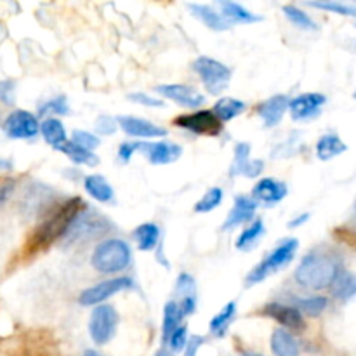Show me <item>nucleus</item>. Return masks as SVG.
I'll list each match as a JSON object with an SVG mask.
<instances>
[{
    "label": "nucleus",
    "instance_id": "nucleus-25",
    "mask_svg": "<svg viewBox=\"0 0 356 356\" xmlns=\"http://www.w3.org/2000/svg\"><path fill=\"white\" fill-rule=\"evenodd\" d=\"M346 152L348 145L337 134H323L316 143V156L323 162H329Z\"/></svg>",
    "mask_w": 356,
    "mask_h": 356
},
{
    "label": "nucleus",
    "instance_id": "nucleus-41",
    "mask_svg": "<svg viewBox=\"0 0 356 356\" xmlns=\"http://www.w3.org/2000/svg\"><path fill=\"white\" fill-rule=\"evenodd\" d=\"M0 103L6 106H14L16 103V82L14 80H0Z\"/></svg>",
    "mask_w": 356,
    "mask_h": 356
},
{
    "label": "nucleus",
    "instance_id": "nucleus-48",
    "mask_svg": "<svg viewBox=\"0 0 356 356\" xmlns=\"http://www.w3.org/2000/svg\"><path fill=\"white\" fill-rule=\"evenodd\" d=\"M308 219H309V214H308V212H306V214H301V216H298V218H296V219H292V221L289 222V228H291V229L298 228V226L305 225V222L308 221Z\"/></svg>",
    "mask_w": 356,
    "mask_h": 356
},
{
    "label": "nucleus",
    "instance_id": "nucleus-23",
    "mask_svg": "<svg viewBox=\"0 0 356 356\" xmlns=\"http://www.w3.org/2000/svg\"><path fill=\"white\" fill-rule=\"evenodd\" d=\"M83 188H86L87 193H89L94 200L99 202V204H110L115 198L113 188L108 183L106 177L101 176V174H90V176H86V179H83Z\"/></svg>",
    "mask_w": 356,
    "mask_h": 356
},
{
    "label": "nucleus",
    "instance_id": "nucleus-17",
    "mask_svg": "<svg viewBox=\"0 0 356 356\" xmlns=\"http://www.w3.org/2000/svg\"><path fill=\"white\" fill-rule=\"evenodd\" d=\"M214 3L218 6L216 9L219 10V14H221L232 26L233 24H254L263 21V16L249 10L245 6L236 2V0H214Z\"/></svg>",
    "mask_w": 356,
    "mask_h": 356
},
{
    "label": "nucleus",
    "instance_id": "nucleus-44",
    "mask_svg": "<svg viewBox=\"0 0 356 356\" xmlns=\"http://www.w3.org/2000/svg\"><path fill=\"white\" fill-rule=\"evenodd\" d=\"M294 138H291L289 139V141H285V143H282L280 146H277V148H275V152L271 153V155L275 156V159H285V156H291V155H294V153H298V146H296V143L299 141V138H298V132H294Z\"/></svg>",
    "mask_w": 356,
    "mask_h": 356
},
{
    "label": "nucleus",
    "instance_id": "nucleus-4",
    "mask_svg": "<svg viewBox=\"0 0 356 356\" xmlns=\"http://www.w3.org/2000/svg\"><path fill=\"white\" fill-rule=\"evenodd\" d=\"M83 207V202L80 198H70L65 204L59 205L58 211L51 216L49 219H45L38 229L35 232V242L38 247H45L49 243H52L54 240L61 238L65 235V232L68 229V226L72 225L73 218L79 214L80 209Z\"/></svg>",
    "mask_w": 356,
    "mask_h": 356
},
{
    "label": "nucleus",
    "instance_id": "nucleus-36",
    "mask_svg": "<svg viewBox=\"0 0 356 356\" xmlns=\"http://www.w3.org/2000/svg\"><path fill=\"white\" fill-rule=\"evenodd\" d=\"M222 197H225V191H222V188H219V186L209 188L207 193H204V197H202L200 200L195 204L193 211L197 212V214H207V212H212L214 209H218L219 205H221Z\"/></svg>",
    "mask_w": 356,
    "mask_h": 356
},
{
    "label": "nucleus",
    "instance_id": "nucleus-40",
    "mask_svg": "<svg viewBox=\"0 0 356 356\" xmlns=\"http://www.w3.org/2000/svg\"><path fill=\"white\" fill-rule=\"evenodd\" d=\"M186 341H188V329L184 325H181L170 334L165 344H169L170 353H179V351H183L184 346H186Z\"/></svg>",
    "mask_w": 356,
    "mask_h": 356
},
{
    "label": "nucleus",
    "instance_id": "nucleus-16",
    "mask_svg": "<svg viewBox=\"0 0 356 356\" xmlns=\"http://www.w3.org/2000/svg\"><path fill=\"white\" fill-rule=\"evenodd\" d=\"M264 162L263 160L250 159V145L249 143H238L235 146V159H233L232 167H229V176H245L254 179V177H259V174L263 172Z\"/></svg>",
    "mask_w": 356,
    "mask_h": 356
},
{
    "label": "nucleus",
    "instance_id": "nucleus-39",
    "mask_svg": "<svg viewBox=\"0 0 356 356\" xmlns=\"http://www.w3.org/2000/svg\"><path fill=\"white\" fill-rule=\"evenodd\" d=\"M70 141H72L73 145L80 146V148L87 149V152H94V149L101 145L99 138H96V136L90 134V132L87 131H73Z\"/></svg>",
    "mask_w": 356,
    "mask_h": 356
},
{
    "label": "nucleus",
    "instance_id": "nucleus-45",
    "mask_svg": "<svg viewBox=\"0 0 356 356\" xmlns=\"http://www.w3.org/2000/svg\"><path fill=\"white\" fill-rule=\"evenodd\" d=\"M205 339L202 336H190L186 341V346H184V356H197L198 350L204 346Z\"/></svg>",
    "mask_w": 356,
    "mask_h": 356
},
{
    "label": "nucleus",
    "instance_id": "nucleus-29",
    "mask_svg": "<svg viewBox=\"0 0 356 356\" xmlns=\"http://www.w3.org/2000/svg\"><path fill=\"white\" fill-rule=\"evenodd\" d=\"M330 289H332V296L336 299H339V301H350L356 292L355 275L351 271L341 270L339 275L330 284Z\"/></svg>",
    "mask_w": 356,
    "mask_h": 356
},
{
    "label": "nucleus",
    "instance_id": "nucleus-12",
    "mask_svg": "<svg viewBox=\"0 0 356 356\" xmlns=\"http://www.w3.org/2000/svg\"><path fill=\"white\" fill-rule=\"evenodd\" d=\"M155 92L160 94L165 99L172 101V103L179 104L183 108H200L205 103L204 94L198 92L195 87L184 86V83H163V86H156Z\"/></svg>",
    "mask_w": 356,
    "mask_h": 356
},
{
    "label": "nucleus",
    "instance_id": "nucleus-47",
    "mask_svg": "<svg viewBox=\"0 0 356 356\" xmlns=\"http://www.w3.org/2000/svg\"><path fill=\"white\" fill-rule=\"evenodd\" d=\"M13 191H14V181H7V183L0 184V207L6 204V200L10 197Z\"/></svg>",
    "mask_w": 356,
    "mask_h": 356
},
{
    "label": "nucleus",
    "instance_id": "nucleus-52",
    "mask_svg": "<svg viewBox=\"0 0 356 356\" xmlns=\"http://www.w3.org/2000/svg\"><path fill=\"white\" fill-rule=\"evenodd\" d=\"M242 356H263V355H257V353H243Z\"/></svg>",
    "mask_w": 356,
    "mask_h": 356
},
{
    "label": "nucleus",
    "instance_id": "nucleus-46",
    "mask_svg": "<svg viewBox=\"0 0 356 356\" xmlns=\"http://www.w3.org/2000/svg\"><path fill=\"white\" fill-rule=\"evenodd\" d=\"M136 152H138V143H122L118 146V159L124 163H129Z\"/></svg>",
    "mask_w": 356,
    "mask_h": 356
},
{
    "label": "nucleus",
    "instance_id": "nucleus-43",
    "mask_svg": "<svg viewBox=\"0 0 356 356\" xmlns=\"http://www.w3.org/2000/svg\"><path fill=\"white\" fill-rule=\"evenodd\" d=\"M129 101L132 103H138L143 104V106H148V108H162L163 106V99L156 96H149V94L145 92H132L127 96Z\"/></svg>",
    "mask_w": 356,
    "mask_h": 356
},
{
    "label": "nucleus",
    "instance_id": "nucleus-7",
    "mask_svg": "<svg viewBox=\"0 0 356 356\" xmlns=\"http://www.w3.org/2000/svg\"><path fill=\"white\" fill-rule=\"evenodd\" d=\"M118 316L117 309L111 305H97L92 309L89 318V336L97 346H104L115 337L118 329Z\"/></svg>",
    "mask_w": 356,
    "mask_h": 356
},
{
    "label": "nucleus",
    "instance_id": "nucleus-6",
    "mask_svg": "<svg viewBox=\"0 0 356 356\" xmlns=\"http://www.w3.org/2000/svg\"><path fill=\"white\" fill-rule=\"evenodd\" d=\"M193 72L200 76L205 90L212 96H219L232 82V68L225 63L209 56H200L193 61Z\"/></svg>",
    "mask_w": 356,
    "mask_h": 356
},
{
    "label": "nucleus",
    "instance_id": "nucleus-14",
    "mask_svg": "<svg viewBox=\"0 0 356 356\" xmlns=\"http://www.w3.org/2000/svg\"><path fill=\"white\" fill-rule=\"evenodd\" d=\"M138 152H141L153 165H167L179 160V156L183 155V148L179 145L167 141L138 143Z\"/></svg>",
    "mask_w": 356,
    "mask_h": 356
},
{
    "label": "nucleus",
    "instance_id": "nucleus-50",
    "mask_svg": "<svg viewBox=\"0 0 356 356\" xmlns=\"http://www.w3.org/2000/svg\"><path fill=\"white\" fill-rule=\"evenodd\" d=\"M155 356H174V353H170L169 350H160V351H156Z\"/></svg>",
    "mask_w": 356,
    "mask_h": 356
},
{
    "label": "nucleus",
    "instance_id": "nucleus-38",
    "mask_svg": "<svg viewBox=\"0 0 356 356\" xmlns=\"http://www.w3.org/2000/svg\"><path fill=\"white\" fill-rule=\"evenodd\" d=\"M40 115H68L70 113V106L68 101H66L65 96H56L52 99H49L47 103H44L40 106Z\"/></svg>",
    "mask_w": 356,
    "mask_h": 356
},
{
    "label": "nucleus",
    "instance_id": "nucleus-22",
    "mask_svg": "<svg viewBox=\"0 0 356 356\" xmlns=\"http://www.w3.org/2000/svg\"><path fill=\"white\" fill-rule=\"evenodd\" d=\"M289 108V97L284 94H277V96L268 97L266 101L257 106V115L263 118L266 127H275L282 122L284 115L287 113Z\"/></svg>",
    "mask_w": 356,
    "mask_h": 356
},
{
    "label": "nucleus",
    "instance_id": "nucleus-1",
    "mask_svg": "<svg viewBox=\"0 0 356 356\" xmlns=\"http://www.w3.org/2000/svg\"><path fill=\"white\" fill-rule=\"evenodd\" d=\"M343 270V259L330 249H313L306 254L294 271L296 284L309 291L330 287Z\"/></svg>",
    "mask_w": 356,
    "mask_h": 356
},
{
    "label": "nucleus",
    "instance_id": "nucleus-24",
    "mask_svg": "<svg viewBox=\"0 0 356 356\" xmlns=\"http://www.w3.org/2000/svg\"><path fill=\"white\" fill-rule=\"evenodd\" d=\"M271 351L275 356H299L301 348L292 332L285 329H277L271 334Z\"/></svg>",
    "mask_w": 356,
    "mask_h": 356
},
{
    "label": "nucleus",
    "instance_id": "nucleus-49",
    "mask_svg": "<svg viewBox=\"0 0 356 356\" xmlns=\"http://www.w3.org/2000/svg\"><path fill=\"white\" fill-rule=\"evenodd\" d=\"M0 169H2V170H10V169H13V162H10V160H2V159H0Z\"/></svg>",
    "mask_w": 356,
    "mask_h": 356
},
{
    "label": "nucleus",
    "instance_id": "nucleus-11",
    "mask_svg": "<svg viewBox=\"0 0 356 356\" xmlns=\"http://www.w3.org/2000/svg\"><path fill=\"white\" fill-rule=\"evenodd\" d=\"M327 96L320 92H305L296 96L294 99H289L291 117L296 122H308L318 117L322 113V108L325 106Z\"/></svg>",
    "mask_w": 356,
    "mask_h": 356
},
{
    "label": "nucleus",
    "instance_id": "nucleus-19",
    "mask_svg": "<svg viewBox=\"0 0 356 356\" xmlns=\"http://www.w3.org/2000/svg\"><path fill=\"white\" fill-rule=\"evenodd\" d=\"M257 204L247 195H238L235 197V204H233V209L229 211L228 218H226L225 225H222V229L225 232H233L238 226L245 225V222L252 221L254 216H256Z\"/></svg>",
    "mask_w": 356,
    "mask_h": 356
},
{
    "label": "nucleus",
    "instance_id": "nucleus-28",
    "mask_svg": "<svg viewBox=\"0 0 356 356\" xmlns=\"http://www.w3.org/2000/svg\"><path fill=\"white\" fill-rule=\"evenodd\" d=\"M160 228L155 222H143L134 229V238L138 243V249L143 252L153 250L160 243Z\"/></svg>",
    "mask_w": 356,
    "mask_h": 356
},
{
    "label": "nucleus",
    "instance_id": "nucleus-26",
    "mask_svg": "<svg viewBox=\"0 0 356 356\" xmlns=\"http://www.w3.org/2000/svg\"><path fill=\"white\" fill-rule=\"evenodd\" d=\"M245 110H247V104L243 103V101L236 99V97H221V99L216 101L214 108H212L211 111L222 124V122H229L233 120V118H236Z\"/></svg>",
    "mask_w": 356,
    "mask_h": 356
},
{
    "label": "nucleus",
    "instance_id": "nucleus-30",
    "mask_svg": "<svg viewBox=\"0 0 356 356\" xmlns=\"http://www.w3.org/2000/svg\"><path fill=\"white\" fill-rule=\"evenodd\" d=\"M235 316H236V302L232 301L211 320V323H209V329H211L212 336L216 337L225 336V334L228 332L229 325L233 323V320H235Z\"/></svg>",
    "mask_w": 356,
    "mask_h": 356
},
{
    "label": "nucleus",
    "instance_id": "nucleus-35",
    "mask_svg": "<svg viewBox=\"0 0 356 356\" xmlns=\"http://www.w3.org/2000/svg\"><path fill=\"white\" fill-rule=\"evenodd\" d=\"M296 306L294 308L298 309L301 315H308V316H320L329 306V301L327 298H322V296H313V298H301L296 299Z\"/></svg>",
    "mask_w": 356,
    "mask_h": 356
},
{
    "label": "nucleus",
    "instance_id": "nucleus-20",
    "mask_svg": "<svg viewBox=\"0 0 356 356\" xmlns=\"http://www.w3.org/2000/svg\"><path fill=\"white\" fill-rule=\"evenodd\" d=\"M176 302L179 305L184 316L193 315L197 309V282L191 275L181 273L176 282Z\"/></svg>",
    "mask_w": 356,
    "mask_h": 356
},
{
    "label": "nucleus",
    "instance_id": "nucleus-21",
    "mask_svg": "<svg viewBox=\"0 0 356 356\" xmlns=\"http://www.w3.org/2000/svg\"><path fill=\"white\" fill-rule=\"evenodd\" d=\"M188 10L193 17H197L204 26H207L212 31H228L232 24L219 14L216 7L207 6V3H188Z\"/></svg>",
    "mask_w": 356,
    "mask_h": 356
},
{
    "label": "nucleus",
    "instance_id": "nucleus-31",
    "mask_svg": "<svg viewBox=\"0 0 356 356\" xmlns=\"http://www.w3.org/2000/svg\"><path fill=\"white\" fill-rule=\"evenodd\" d=\"M282 13H284V16L287 17V19L291 21L296 28H299V30H302V31L318 30V23H316V21L313 19V17L309 16L306 10H302L301 7L289 3V6L282 7Z\"/></svg>",
    "mask_w": 356,
    "mask_h": 356
},
{
    "label": "nucleus",
    "instance_id": "nucleus-42",
    "mask_svg": "<svg viewBox=\"0 0 356 356\" xmlns=\"http://www.w3.org/2000/svg\"><path fill=\"white\" fill-rule=\"evenodd\" d=\"M94 127H96L97 134L110 136V134H113V132L118 129L117 118L110 117V115H101V117H97V120H96V124H94Z\"/></svg>",
    "mask_w": 356,
    "mask_h": 356
},
{
    "label": "nucleus",
    "instance_id": "nucleus-53",
    "mask_svg": "<svg viewBox=\"0 0 356 356\" xmlns=\"http://www.w3.org/2000/svg\"><path fill=\"white\" fill-rule=\"evenodd\" d=\"M337 2H343V0H337Z\"/></svg>",
    "mask_w": 356,
    "mask_h": 356
},
{
    "label": "nucleus",
    "instance_id": "nucleus-18",
    "mask_svg": "<svg viewBox=\"0 0 356 356\" xmlns=\"http://www.w3.org/2000/svg\"><path fill=\"white\" fill-rule=\"evenodd\" d=\"M263 313L273 318L275 322L280 323L282 327H285V330H289V332L305 329V318L294 306L282 305V302H270V305L264 306Z\"/></svg>",
    "mask_w": 356,
    "mask_h": 356
},
{
    "label": "nucleus",
    "instance_id": "nucleus-9",
    "mask_svg": "<svg viewBox=\"0 0 356 356\" xmlns=\"http://www.w3.org/2000/svg\"><path fill=\"white\" fill-rule=\"evenodd\" d=\"M174 124L197 136H212L214 138V136L221 134L222 131V124L211 110H198L195 113L181 115L174 120Z\"/></svg>",
    "mask_w": 356,
    "mask_h": 356
},
{
    "label": "nucleus",
    "instance_id": "nucleus-27",
    "mask_svg": "<svg viewBox=\"0 0 356 356\" xmlns=\"http://www.w3.org/2000/svg\"><path fill=\"white\" fill-rule=\"evenodd\" d=\"M38 132H42L45 143L51 146H54L56 149L63 145V143L68 141V136H66V129L63 125L61 120L54 117H47L38 127Z\"/></svg>",
    "mask_w": 356,
    "mask_h": 356
},
{
    "label": "nucleus",
    "instance_id": "nucleus-37",
    "mask_svg": "<svg viewBox=\"0 0 356 356\" xmlns=\"http://www.w3.org/2000/svg\"><path fill=\"white\" fill-rule=\"evenodd\" d=\"M306 6L315 7V9L320 10H327V13H334L339 14V16H348V17H355L356 10L351 3H344V2H337V0H308Z\"/></svg>",
    "mask_w": 356,
    "mask_h": 356
},
{
    "label": "nucleus",
    "instance_id": "nucleus-10",
    "mask_svg": "<svg viewBox=\"0 0 356 356\" xmlns=\"http://www.w3.org/2000/svg\"><path fill=\"white\" fill-rule=\"evenodd\" d=\"M37 117L26 110H14L3 120V132L10 139H31L38 134Z\"/></svg>",
    "mask_w": 356,
    "mask_h": 356
},
{
    "label": "nucleus",
    "instance_id": "nucleus-13",
    "mask_svg": "<svg viewBox=\"0 0 356 356\" xmlns=\"http://www.w3.org/2000/svg\"><path fill=\"white\" fill-rule=\"evenodd\" d=\"M289 195V188L284 181H278L275 177H263L257 181L252 188V200L257 205H264V207H273V205L280 204L285 197Z\"/></svg>",
    "mask_w": 356,
    "mask_h": 356
},
{
    "label": "nucleus",
    "instance_id": "nucleus-34",
    "mask_svg": "<svg viewBox=\"0 0 356 356\" xmlns=\"http://www.w3.org/2000/svg\"><path fill=\"white\" fill-rule=\"evenodd\" d=\"M264 222L263 219H256L249 225V228H245L242 232V235L236 238V249L238 250H252L256 247V243L259 242L264 236Z\"/></svg>",
    "mask_w": 356,
    "mask_h": 356
},
{
    "label": "nucleus",
    "instance_id": "nucleus-3",
    "mask_svg": "<svg viewBox=\"0 0 356 356\" xmlns=\"http://www.w3.org/2000/svg\"><path fill=\"white\" fill-rule=\"evenodd\" d=\"M115 226L111 225V221L108 218H104L103 214H99L94 209H89L87 205H83L79 211V214L73 218L72 225L68 226V229L65 232L63 238V245H73V243L86 242V240L97 238V236L106 235L110 229H113Z\"/></svg>",
    "mask_w": 356,
    "mask_h": 356
},
{
    "label": "nucleus",
    "instance_id": "nucleus-33",
    "mask_svg": "<svg viewBox=\"0 0 356 356\" xmlns=\"http://www.w3.org/2000/svg\"><path fill=\"white\" fill-rule=\"evenodd\" d=\"M183 318H184V313L181 312L179 305H177L176 301L167 302L165 308H163V322H162V341L163 343H167V339H169L170 334H172L177 327H181Z\"/></svg>",
    "mask_w": 356,
    "mask_h": 356
},
{
    "label": "nucleus",
    "instance_id": "nucleus-32",
    "mask_svg": "<svg viewBox=\"0 0 356 356\" xmlns=\"http://www.w3.org/2000/svg\"><path fill=\"white\" fill-rule=\"evenodd\" d=\"M58 152L65 153L66 156H68L70 160H72L73 163H79V165H87V167H94L99 163V159H97V155L94 152H87V149L80 148V146L73 145L72 141H66L63 143L61 146L58 148Z\"/></svg>",
    "mask_w": 356,
    "mask_h": 356
},
{
    "label": "nucleus",
    "instance_id": "nucleus-51",
    "mask_svg": "<svg viewBox=\"0 0 356 356\" xmlns=\"http://www.w3.org/2000/svg\"><path fill=\"white\" fill-rule=\"evenodd\" d=\"M83 356H103V355L97 353V351H94V350H87L86 353H83Z\"/></svg>",
    "mask_w": 356,
    "mask_h": 356
},
{
    "label": "nucleus",
    "instance_id": "nucleus-8",
    "mask_svg": "<svg viewBox=\"0 0 356 356\" xmlns=\"http://www.w3.org/2000/svg\"><path fill=\"white\" fill-rule=\"evenodd\" d=\"M134 287V280L131 277H115L108 278V280L99 282L97 285L86 289L82 294L79 296V302L82 306H97L103 305L110 298L117 296L118 292L131 291Z\"/></svg>",
    "mask_w": 356,
    "mask_h": 356
},
{
    "label": "nucleus",
    "instance_id": "nucleus-15",
    "mask_svg": "<svg viewBox=\"0 0 356 356\" xmlns=\"http://www.w3.org/2000/svg\"><path fill=\"white\" fill-rule=\"evenodd\" d=\"M117 124L120 125L122 131L131 138L138 139H153V138H165L169 132L165 127L153 124V122L145 120L141 117H132V115H122L117 118Z\"/></svg>",
    "mask_w": 356,
    "mask_h": 356
},
{
    "label": "nucleus",
    "instance_id": "nucleus-2",
    "mask_svg": "<svg viewBox=\"0 0 356 356\" xmlns=\"http://www.w3.org/2000/svg\"><path fill=\"white\" fill-rule=\"evenodd\" d=\"M132 263V249L120 238L103 240L90 254V266L103 275H115L127 270Z\"/></svg>",
    "mask_w": 356,
    "mask_h": 356
},
{
    "label": "nucleus",
    "instance_id": "nucleus-5",
    "mask_svg": "<svg viewBox=\"0 0 356 356\" xmlns=\"http://www.w3.org/2000/svg\"><path fill=\"white\" fill-rule=\"evenodd\" d=\"M299 249V242L296 238H287L277 247L271 254H268L256 268L250 270V273L247 275L245 285L247 287H252V285L261 284V282L266 280L268 277H271L277 271L284 270L285 266L292 263V259L296 257Z\"/></svg>",
    "mask_w": 356,
    "mask_h": 356
}]
</instances>
